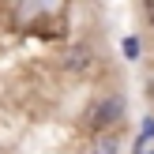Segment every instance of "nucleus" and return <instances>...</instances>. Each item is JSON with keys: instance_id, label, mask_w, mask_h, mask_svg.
Wrapping results in <instances>:
<instances>
[{"instance_id": "7ed1b4c3", "label": "nucleus", "mask_w": 154, "mask_h": 154, "mask_svg": "<svg viewBox=\"0 0 154 154\" xmlns=\"http://www.w3.org/2000/svg\"><path fill=\"white\" fill-rule=\"evenodd\" d=\"M147 15H150V19H154V0H150V4H147Z\"/></svg>"}, {"instance_id": "f257e3e1", "label": "nucleus", "mask_w": 154, "mask_h": 154, "mask_svg": "<svg viewBox=\"0 0 154 154\" xmlns=\"http://www.w3.org/2000/svg\"><path fill=\"white\" fill-rule=\"evenodd\" d=\"M113 120H120V102H117V98H109V102L98 105V113H94V128L102 132V128H109Z\"/></svg>"}, {"instance_id": "f03ea898", "label": "nucleus", "mask_w": 154, "mask_h": 154, "mask_svg": "<svg viewBox=\"0 0 154 154\" xmlns=\"http://www.w3.org/2000/svg\"><path fill=\"white\" fill-rule=\"evenodd\" d=\"M117 147H113V139H98V147H94V154H113Z\"/></svg>"}]
</instances>
